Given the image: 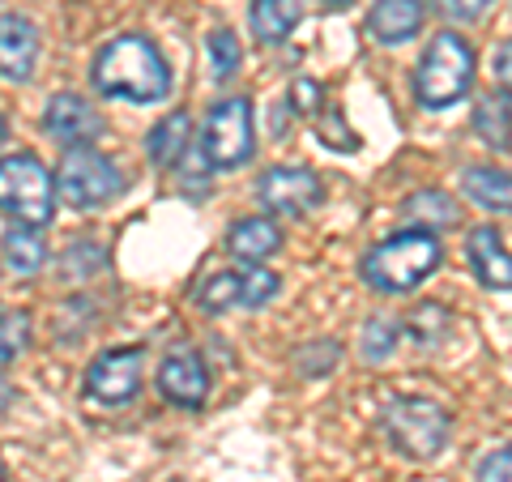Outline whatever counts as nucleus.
I'll list each match as a JSON object with an SVG mask.
<instances>
[{"label":"nucleus","instance_id":"obj_1","mask_svg":"<svg viewBox=\"0 0 512 482\" xmlns=\"http://www.w3.org/2000/svg\"><path fill=\"white\" fill-rule=\"evenodd\" d=\"M90 82L99 94L120 103H163L171 94V69L146 35H120L99 47Z\"/></svg>","mask_w":512,"mask_h":482},{"label":"nucleus","instance_id":"obj_2","mask_svg":"<svg viewBox=\"0 0 512 482\" xmlns=\"http://www.w3.org/2000/svg\"><path fill=\"white\" fill-rule=\"evenodd\" d=\"M440 261H444V248L436 231L410 227L380 239L376 248H367V256L359 261V278L380 295H406L414 286H423L440 269Z\"/></svg>","mask_w":512,"mask_h":482},{"label":"nucleus","instance_id":"obj_3","mask_svg":"<svg viewBox=\"0 0 512 482\" xmlns=\"http://www.w3.org/2000/svg\"><path fill=\"white\" fill-rule=\"evenodd\" d=\"M474 86V47L457 30H440L414 69V99L431 111L461 103Z\"/></svg>","mask_w":512,"mask_h":482},{"label":"nucleus","instance_id":"obj_4","mask_svg":"<svg viewBox=\"0 0 512 482\" xmlns=\"http://www.w3.org/2000/svg\"><path fill=\"white\" fill-rule=\"evenodd\" d=\"M380 427L384 440L414 461H436L448 448V436H453L448 414L427 397H389L380 410Z\"/></svg>","mask_w":512,"mask_h":482},{"label":"nucleus","instance_id":"obj_5","mask_svg":"<svg viewBox=\"0 0 512 482\" xmlns=\"http://www.w3.org/2000/svg\"><path fill=\"white\" fill-rule=\"evenodd\" d=\"M0 214L22 227H47L56 214V180L39 154L0 158Z\"/></svg>","mask_w":512,"mask_h":482},{"label":"nucleus","instance_id":"obj_6","mask_svg":"<svg viewBox=\"0 0 512 482\" xmlns=\"http://www.w3.org/2000/svg\"><path fill=\"white\" fill-rule=\"evenodd\" d=\"M56 192L69 210L86 214V210H103L124 192V175L116 167V158H107L99 150H69L64 163L56 167Z\"/></svg>","mask_w":512,"mask_h":482},{"label":"nucleus","instance_id":"obj_7","mask_svg":"<svg viewBox=\"0 0 512 482\" xmlns=\"http://www.w3.org/2000/svg\"><path fill=\"white\" fill-rule=\"evenodd\" d=\"M256 150V137H252V103L244 94L235 99H222L210 107L201 128V154L214 171H235L244 167Z\"/></svg>","mask_w":512,"mask_h":482},{"label":"nucleus","instance_id":"obj_8","mask_svg":"<svg viewBox=\"0 0 512 482\" xmlns=\"http://www.w3.org/2000/svg\"><path fill=\"white\" fill-rule=\"evenodd\" d=\"M141 376H146V346L103 350V355L86 367L82 397L99 401V406H128V401L141 393Z\"/></svg>","mask_w":512,"mask_h":482},{"label":"nucleus","instance_id":"obj_9","mask_svg":"<svg viewBox=\"0 0 512 482\" xmlns=\"http://www.w3.org/2000/svg\"><path fill=\"white\" fill-rule=\"evenodd\" d=\"M256 201H261L269 214L303 218L325 201V184H320V175L308 167H269L261 180H256Z\"/></svg>","mask_w":512,"mask_h":482},{"label":"nucleus","instance_id":"obj_10","mask_svg":"<svg viewBox=\"0 0 512 482\" xmlns=\"http://www.w3.org/2000/svg\"><path fill=\"white\" fill-rule=\"evenodd\" d=\"M43 128L64 150H82V146H94V137L103 133V116L82 99V94L64 90V94H52V99H47Z\"/></svg>","mask_w":512,"mask_h":482},{"label":"nucleus","instance_id":"obj_11","mask_svg":"<svg viewBox=\"0 0 512 482\" xmlns=\"http://www.w3.org/2000/svg\"><path fill=\"white\" fill-rule=\"evenodd\" d=\"M154 380H158V393L180 410H201L205 397H210V367L201 363L197 350H171V355L158 363Z\"/></svg>","mask_w":512,"mask_h":482},{"label":"nucleus","instance_id":"obj_12","mask_svg":"<svg viewBox=\"0 0 512 482\" xmlns=\"http://www.w3.org/2000/svg\"><path fill=\"white\" fill-rule=\"evenodd\" d=\"M39 60V30L22 13H0V77L30 82Z\"/></svg>","mask_w":512,"mask_h":482},{"label":"nucleus","instance_id":"obj_13","mask_svg":"<svg viewBox=\"0 0 512 482\" xmlns=\"http://www.w3.org/2000/svg\"><path fill=\"white\" fill-rule=\"evenodd\" d=\"M466 256H470V269L478 273V282H483L487 291H512V252L504 248V239L495 227H474Z\"/></svg>","mask_w":512,"mask_h":482},{"label":"nucleus","instance_id":"obj_14","mask_svg":"<svg viewBox=\"0 0 512 482\" xmlns=\"http://www.w3.org/2000/svg\"><path fill=\"white\" fill-rule=\"evenodd\" d=\"M423 30V0H376L367 13V35L384 47L410 43Z\"/></svg>","mask_w":512,"mask_h":482},{"label":"nucleus","instance_id":"obj_15","mask_svg":"<svg viewBox=\"0 0 512 482\" xmlns=\"http://www.w3.org/2000/svg\"><path fill=\"white\" fill-rule=\"evenodd\" d=\"M278 248H282V231H278L274 218L252 214V218H239L235 227L227 231V252L235 256V261L261 265V261H269V256H274Z\"/></svg>","mask_w":512,"mask_h":482},{"label":"nucleus","instance_id":"obj_16","mask_svg":"<svg viewBox=\"0 0 512 482\" xmlns=\"http://www.w3.org/2000/svg\"><path fill=\"white\" fill-rule=\"evenodd\" d=\"M461 192L478 205V210L491 214H512V171L500 167H466L461 171Z\"/></svg>","mask_w":512,"mask_h":482},{"label":"nucleus","instance_id":"obj_17","mask_svg":"<svg viewBox=\"0 0 512 482\" xmlns=\"http://www.w3.org/2000/svg\"><path fill=\"white\" fill-rule=\"evenodd\" d=\"M299 18H303V0H252V9H248L252 35L265 47H278L282 39H291Z\"/></svg>","mask_w":512,"mask_h":482},{"label":"nucleus","instance_id":"obj_18","mask_svg":"<svg viewBox=\"0 0 512 482\" xmlns=\"http://www.w3.org/2000/svg\"><path fill=\"white\" fill-rule=\"evenodd\" d=\"M188 141H192V120H188V111H171L163 124L150 128L146 154H150L154 167L171 171V167H180V158L188 154Z\"/></svg>","mask_w":512,"mask_h":482},{"label":"nucleus","instance_id":"obj_19","mask_svg":"<svg viewBox=\"0 0 512 482\" xmlns=\"http://www.w3.org/2000/svg\"><path fill=\"white\" fill-rule=\"evenodd\" d=\"M402 218L419 231H440V227H453L457 222V205L440 188H419L402 201Z\"/></svg>","mask_w":512,"mask_h":482},{"label":"nucleus","instance_id":"obj_20","mask_svg":"<svg viewBox=\"0 0 512 482\" xmlns=\"http://www.w3.org/2000/svg\"><path fill=\"white\" fill-rule=\"evenodd\" d=\"M474 133L483 137V146L491 150H512V103L508 94H483L474 103Z\"/></svg>","mask_w":512,"mask_h":482},{"label":"nucleus","instance_id":"obj_21","mask_svg":"<svg viewBox=\"0 0 512 482\" xmlns=\"http://www.w3.org/2000/svg\"><path fill=\"white\" fill-rule=\"evenodd\" d=\"M0 256H5V265L18 273V278H30V273H39L43 261H47V248L39 239V227H22V222H13L0 239Z\"/></svg>","mask_w":512,"mask_h":482},{"label":"nucleus","instance_id":"obj_22","mask_svg":"<svg viewBox=\"0 0 512 482\" xmlns=\"http://www.w3.org/2000/svg\"><path fill=\"white\" fill-rule=\"evenodd\" d=\"M239 291H244V273L214 269L210 278L197 286V303L205 312H231V308H239Z\"/></svg>","mask_w":512,"mask_h":482},{"label":"nucleus","instance_id":"obj_23","mask_svg":"<svg viewBox=\"0 0 512 482\" xmlns=\"http://www.w3.org/2000/svg\"><path fill=\"white\" fill-rule=\"evenodd\" d=\"M205 52H210L214 82H227V77L239 73V39L231 30H210V35H205Z\"/></svg>","mask_w":512,"mask_h":482},{"label":"nucleus","instance_id":"obj_24","mask_svg":"<svg viewBox=\"0 0 512 482\" xmlns=\"http://www.w3.org/2000/svg\"><path fill=\"white\" fill-rule=\"evenodd\" d=\"M278 291H282L278 273H274V269H261V265H252V269L244 273V291H239V308L256 312V308H265V303L274 299Z\"/></svg>","mask_w":512,"mask_h":482},{"label":"nucleus","instance_id":"obj_25","mask_svg":"<svg viewBox=\"0 0 512 482\" xmlns=\"http://www.w3.org/2000/svg\"><path fill=\"white\" fill-rule=\"evenodd\" d=\"M397 337H402V325H397V320H389V316L372 320V325H367V333H363V355L376 359V363L389 359L393 346H397Z\"/></svg>","mask_w":512,"mask_h":482},{"label":"nucleus","instance_id":"obj_26","mask_svg":"<svg viewBox=\"0 0 512 482\" xmlns=\"http://www.w3.org/2000/svg\"><path fill=\"white\" fill-rule=\"evenodd\" d=\"M26 342H30V316L26 312L0 316V367H5L9 359H18Z\"/></svg>","mask_w":512,"mask_h":482},{"label":"nucleus","instance_id":"obj_27","mask_svg":"<svg viewBox=\"0 0 512 482\" xmlns=\"http://www.w3.org/2000/svg\"><path fill=\"white\" fill-rule=\"evenodd\" d=\"M410 337H414V342H436V337L448 329V316H444V308H436V303H423V308H414V316L406 320V325H402Z\"/></svg>","mask_w":512,"mask_h":482},{"label":"nucleus","instance_id":"obj_28","mask_svg":"<svg viewBox=\"0 0 512 482\" xmlns=\"http://www.w3.org/2000/svg\"><path fill=\"white\" fill-rule=\"evenodd\" d=\"M478 482H512V448H495L478 465Z\"/></svg>","mask_w":512,"mask_h":482},{"label":"nucleus","instance_id":"obj_29","mask_svg":"<svg viewBox=\"0 0 512 482\" xmlns=\"http://www.w3.org/2000/svg\"><path fill=\"white\" fill-rule=\"evenodd\" d=\"M320 103H325V90H320L316 82H308V77H299V82L291 86V107L299 111V116H312V111H320Z\"/></svg>","mask_w":512,"mask_h":482},{"label":"nucleus","instance_id":"obj_30","mask_svg":"<svg viewBox=\"0 0 512 482\" xmlns=\"http://www.w3.org/2000/svg\"><path fill=\"white\" fill-rule=\"evenodd\" d=\"M436 5L457 22H478L491 9V0H436Z\"/></svg>","mask_w":512,"mask_h":482},{"label":"nucleus","instance_id":"obj_31","mask_svg":"<svg viewBox=\"0 0 512 482\" xmlns=\"http://www.w3.org/2000/svg\"><path fill=\"white\" fill-rule=\"evenodd\" d=\"M495 82L504 94H512V39L500 43V52H495Z\"/></svg>","mask_w":512,"mask_h":482},{"label":"nucleus","instance_id":"obj_32","mask_svg":"<svg viewBox=\"0 0 512 482\" xmlns=\"http://www.w3.org/2000/svg\"><path fill=\"white\" fill-rule=\"evenodd\" d=\"M9 401H13V384L9 376H0V410H9Z\"/></svg>","mask_w":512,"mask_h":482},{"label":"nucleus","instance_id":"obj_33","mask_svg":"<svg viewBox=\"0 0 512 482\" xmlns=\"http://www.w3.org/2000/svg\"><path fill=\"white\" fill-rule=\"evenodd\" d=\"M9 478V470H5V457H0V482H5Z\"/></svg>","mask_w":512,"mask_h":482},{"label":"nucleus","instance_id":"obj_34","mask_svg":"<svg viewBox=\"0 0 512 482\" xmlns=\"http://www.w3.org/2000/svg\"><path fill=\"white\" fill-rule=\"evenodd\" d=\"M0 141H5V120H0Z\"/></svg>","mask_w":512,"mask_h":482}]
</instances>
